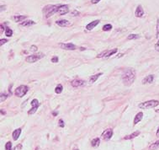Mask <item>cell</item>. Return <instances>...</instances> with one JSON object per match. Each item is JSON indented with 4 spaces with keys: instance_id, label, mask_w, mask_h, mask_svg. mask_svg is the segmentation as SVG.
I'll return each mask as SVG.
<instances>
[{
    "instance_id": "6da1fadb",
    "label": "cell",
    "mask_w": 159,
    "mask_h": 150,
    "mask_svg": "<svg viewBox=\"0 0 159 150\" xmlns=\"http://www.w3.org/2000/svg\"><path fill=\"white\" fill-rule=\"evenodd\" d=\"M136 79V70L134 68H127L122 74V81L125 86H130Z\"/></svg>"
},
{
    "instance_id": "7a4b0ae2",
    "label": "cell",
    "mask_w": 159,
    "mask_h": 150,
    "mask_svg": "<svg viewBox=\"0 0 159 150\" xmlns=\"http://www.w3.org/2000/svg\"><path fill=\"white\" fill-rule=\"evenodd\" d=\"M58 5H46L45 8H43V13L45 18H50L55 13H57Z\"/></svg>"
},
{
    "instance_id": "3957f363",
    "label": "cell",
    "mask_w": 159,
    "mask_h": 150,
    "mask_svg": "<svg viewBox=\"0 0 159 150\" xmlns=\"http://www.w3.org/2000/svg\"><path fill=\"white\" fill-rule=\"evenodd\" d=\"M159 105V101L156 100H148V101H145L142 102V103L139 104V108L141 109H145V110H147V109H151V108H155L156 106H158Z\"/></svg>"
},
{
    "instance_id": "277c9868",
    "label": "cell",
    "mask_w": 159,
    "mask_h": 150,
    "mask_svg": "<svg viewBox=\"0 0 159 150\" xmlns=\"http://www.w3.org/2000/svg\"><path fill=\"white\" fill-rule=\"evenodd\" d=\"M28 90H29V88H28V86H26V85H20V86H19V87H18L16 89H15V95H16L17 97H19V98H21V97H23L24 95H26V93L28 92Z\"/></svg>"
},
{
    "instance_id": "5b68a950",
    "label": "cell",
    "mask_w": 159,
    "mask_h": 150,
    "mask_svg": "<svg viewBox=\"0 0 159 150\" xmlns=\"http://www.w3.org/2000/svg\"><path fill=\"white\" fill-rule=\"evenodd\" d=\"M44 54L43 53H37V54H33V55H30V56H28L27 57L25 58V61L27 63H35V62L39 61L40 59L44 57Z\"/></svg>"
},
{
    "instance_id": "8992f818",
    "label": "cell",
    "mask_w": 159,
    "mask_h": 150,
    "mask_svg": "<svg viewBox=\"0 0 159 150\" xmlns=\"http://www.w3.org/2000/svg\"><path fill=\"white\" fill-rule=\"evenodd\" d=\"M31 105H32V108L30 109V110L28 111V114L29 115H32V114H35V112H36L37 109H38V107L40 106V103H39L38 100H36V99H35V100H33L32 101H31Z\"/></svg>"
},
{
    "instance_id": "52a82bcc",
    "label": "cell",
    "mask_w": 159,
    "mask_h": 150,
    "mask_svg": "<svg viewBox=\"0 0 159 150\" xmlns=\"http://www.w3.org/2000/svg\"><path fill=\"white\" fill-rule=\"evenodd\" d=\"M68 11H69V7H68V5L62 4V5H60V6L58 7L57 13L59 14L60 15H66V14L68 13Z\"/></svg>"
},
{
    "instance_id": "ba28073f",
    "label": "cell",
    "mask_w": 159,
    "mask_h": 150,
    "mask_svg": "<svg viewBox=\"0 0 159 150\" xmlns=\"http://www.w3.org/2000/svg\"><path fill=\"white\" fill-rule=\"evenodd\" d=\"M60 47L64 50L73 51L76 49V46L72 43H60Z\"/></svg>"
},
{
    "instance_id": "9c48e42d",
    "label": "cell",
    "mask_w": 159,
    "mask_h": 150,
    "mask_svg": "<svg viewBox=\"0 0 159 150\" xmlns=\"http://www.w3.org/2000/svg\"><path fill=\"white\" fill-rule=\"evenodd\" d=\"M113 136V131L112 129H106L105 132L102 133V138L105 141H108Z\"/></svg>"
},
{
    "instance_id": "30bf717a",
    "label": "cell",
    "mask_w": 159,
    "mask_h": 150,
    "mask_svg": "<svg viewBox=\"0 0 159 150\" xmlns=\"http://www.w3.org/2000/svg\"><path fill=\"white\" fill-rule=\"evenodd\" d=\"M72 87L74 88H78V87H83V86L85 85V82L83 80H80V79H75V80H72L71 82Z\"/></svg>"
},
{
    "instance_id": "8fae6325",
    "label": "cell",
    "mask_w": 159,
    "mask_h": 150,
    "mask_svg": "<svg viewBox=\"0 0 159 150\" xmlns=\"http://www.w3.org/2000/svg\"><path fill=\"white\" fill-rule=\"evenodd\" d=\"M56 24L59 25L60 27H68L71 25V23L67 19H59V20L56 21Z\"/></svg>"
},
{
    "instance_id": "7c38bea8",
    "label": "cell",
    "mask_w": 159,
    "mask_h": 150,
    "mask_svg": "<svg viewBox=\"0 0 159 150\" xmlns=\"http://www.w3.org/2000/svg\"><path fill=\"white\" fill-rule=\"evenodd\" d=\"M99 21H100L99 19H97V20L92 21L91 23H89L88 24H87V26H86V29H87L88 31H91V30H93V28H95L98 24H99Z\"/></svg>"
},
{
    "instance_id": "4fadbf2b",
    "label": "cell",
    "mask_w": 159,
    "mask_h": 150,
    "mask_svg": "<svg viewBox=\"0 0 159 150\" xmlns=\"http://www.w3.org/2000/svg\"><path fill=\"white\" fill-rule=\"evenodd\" d=\"M135 15L138 18H141V17L144 15V10H143L142 7L141 5H138L136 9V12H135Z\"/></svg>"
},
{
    "instance_id": "5bb4252c",
    "label": "cell",
    "mask_w": 159,
    "mask_h": 150,
    "mask_svg": "<svg viewBox=\"0 0 159 150\" xmlns=\"http://www.w3.org/2000/svg\"><path fill=\"white\" fill-rule=\"evenodd\" d=\"M153 79H154V75L151 74V75H147L144 79L142 80V84H151V83L153 82Z\"/></svg>"
},
{
    "instance_id": "9a60e30c",
    "label": "cell",
    "mask_w": 159,
    "mask_h": 150,
    "mask_svg": "<svg viewBox=\"0 0 159 150\" xmlns=\"http://www.w3.org/2000/svg\"><path fill=\"white\" fill-rule=\"evenodd\" d=\"M21 132H22V129L21 128H17V129H15V131L13 132V139L15 141L18 140V138L19 137V136H20L21 134Z\"/></svg>"
},
{
    "instance_id": "2e32d148",
    "label": "cell",
    "mask_w": 159,
    "mask_h": 150,
    "mask_svg": "<svg viewBox=\"0 0 159 150\" xmlns=\"http://www.w3.org/2000/svg\"><path fill=\"white\" fill-rule=\"evenodd\" d=\"M143 117V113L139 112L136 114V116H135V119H134V125H136L138 122H140Z\"/></svg>"
},
{
    "instance_id": "e0dca14e",
    "label": "cell",
    "mask_w": 159,
    "mask_h": 150,
    "mask_svg": "<svg viewBox=\"0 0 159 150\" xmlns=\"http://www.w3.org/2000/svg\"><path fill=\"white\" fill-rule=\"evenodd\" d=\"M139 134H140V132H139V131H136V132H133V133H131L130 135L125 136V137H124V139H125V140H130V139L135 138L136 137H137V136H138Z\"/></svg>"
},
{
    "instance_id": "ac0fdd59",
    "label": "cell",
    "mask_w": 159,
    "mask_h": 150,
    "mask_svg": "<svg viewBox=\"0 0 159 150\" xmlns=\"http://www.w3.org/2000/svg\"><path fill=\"white\" fill-rule=\"evenodd\" d=\"M27 19V16L26 15H16V16H14V19L15 20V22H21L24 19Z\"/></svg>"
},
{
    "instance_id": "d6986e66",
    "label": "cell",
    "mask_w": 159,
    "mask_h": 150,
    "mask_svg": "<svg viewBox=\"0 0 159 150\" xmlns=\"http://www.w3.org/2000/svg\"><path fill=\"white\" fill-rule=\"evenodd\" d=\"M91 144H92V146H93V148L98 147V145L100 144V139L98 138V137H96V138L93 139L92 142H91Z\"/></svg>"
},
{
    "instance_id": "ffe728a7",
    "label": "cell",
    "mask_w": 159,
    "mask_h": 150,
    "mask_svg": "<svg viewBox=\"0 0 159 150\" xmlns=\"http://www.w3.org/2000/svg\"><path fill=\"white\" fill-rule=\"evenodd\" d=\"M35 24V22L33 20H26L21 23L20 25L21 26H31V25H34Z\"/></svg>"
},
{
    "instance_id": "44dd1931",
    "label": "cell",
    "mask_w": 159,
    "mask_h": 150,
    "mask_svg": "<svg viewBox=\"0 0 159 150\" xmlns=\"http://www.w3.org/2000/svg\"><path fill=\"white\" fill-rule=\"evenodd\" d=\"M117 52H118L117 48H114V49H112V50L107 51V53H106V55H105V57H106V58L109 57V56H111L112 55H114V54H115Z\"/></svg>"
},
{
    "instance_id": "7402d4cb",
    "label": "cell",
    "mask_w": 159,
    "mask_h": 150,
    "mask_svg": "<svg viewBox=\"0 0 159 150\" xmlns=\"http://www.w3.org/2000/svg\"><path fill=\"white\" fill-rule=\"evenodd\" d=\"M159 149V140L157 141V142H153L152 144H151V145L149 146V149L150 150H156Z\"/></svg>"
},
{
    "instance_id": "603a6c76",
    "label": "cell",
    "mask_w": 159,
    "mask_h": 150,
    "mask_svg": "<svg viewBox=\"0 0 159 150\" xmlns=\"http://www.w3.org/2000/svg\"><path fill=\"white\" fill-rule=\"evenodd\" d=\"M100 75H102V73H97V74H95V75H92L91 77H90V82L91 83H94V82H96L97 80H98V79L99 78V76Z\"/></svg>"
},
{
    "instance_id": "cb8c5ba5",
    "label": "cell",
    "mask_w": 159,
    "mask_h": 150,
    "mask_svg": "<svg viewBox=\"0 0 159 150\" xmlns=\"http://www.w3.org/2000/svg\"><path fill=\"white\" fill-rule=\"evenodd\" d=\"M5 35H6V36H8V37H11L12 35H13V31H12L10 28L7 27L6 29H5Z\"/></svg>"
},
{
    "instance_id": "d4e9b609",
    "label": "cell",
    "mask_w": 159,
    "mask_h": 150,
    "mask_svg": "<svg viewBox=\"0 0 159 150\" xmlns=\"http://www.w3.org/2000/svg\"><path fill=\"white\" fill-rule=\"evenodd\" d=\"M62 89H63V87L61 84H57V86H56V89H55V92H56V94H61V91H62Z\"/></svg>"
},
{
    "instance_id": "484cf974",
    "label": "cell",
    "mask_w": 159,
    "mask_h": 150,
    "mask_svg": "<svg viewBox=\"0 0 159 150\" xmlns=\"http://www.w3.org/2000/svg\"><path fill=\"white\" fill-rule=\"evenodd\" d=\"M139 38H140V36L137 34H130L127 37L128 40H136V39H139Z\"/></svg>"
},
{
    "instance_id": "4316f807",
    "label": "cell",
    "mask_w": 159,
    "mask_h": 150,
    "mask_svg": "<svg viewBox=\"0 0 159 150\" xmlns=\"http://www.w3.org/2000/svg\"><path fill=\"white\" fill-rule=\"evenodd\" d=\"M112 29V25L109 24H105L103 27V31H110V30Z\"/></svg>"
},
{
    "instance_id": "83f0119b",
    "label": "cell",
    "mask_w": 159,
    "mask_h": 150,
    "mask_svg": "<svg viewBox=\"0 0 159 150\" xmlns=\"http://www.w3.org/2000/svg\"><path fill=\"white\" fill-rule=\"evenodd\" d=\"M5 149L6 150H12V143L10 142H8L5 145Z\"/></svg>"
},
{
    "instance_id": "f1b7e54d",
    "label": "cell",
    "mask_w": 159,
    "mask_h": 150,
    "mask_svg": "<svg viewBox=\"0 0 159 150\" xmlns=\"http://www.w3.org/2000/svg\"><path fill=\"white\" fill-rule=\"evenodd\" d=\"M8 95H6V94H2V95H1V98H0V100H1V102H3L5 100H6L7 98H8Z\"/></svg>"
},
{
    "instance_id": "f546056e",
    "label": "cell",
    "mask_w": 159,
    "mask_h": 150,
    "mask_svg": "<svg viewBox=\"0 0 159 150\" xmlns=\"http://www.w3.org/2000/svg\"><path fill=\"white\" fill-rule=\"evenodd\" d=\"M157 39L159 40V19H158V22H157Z\"/></svg>"
},
{
    "instance_id": "4dcf8cb0",
    "label": "cell",
    "mask_w": 159,
    "mask_h": 150,
    "mask_svg": "<svg viewBox=\"0 0 159 150\" xmlns=\"http://www.w3.org/2000/svg\"><path fill=\"white\" fill-rule=\"evenodd\" d=\"M106 53H107V51H105V52H102V53L98 54V55L97 56V57H98V58H100V57H104V56H105Z\"/></svg>"
},
{
    "instance_id": "1f68e13d",
    "label": "cell",
    "mask_w": 159,
    "mask_h": 150,
    "mask_svg": "<svg viewBox=\"0 0 159 150\" xmlns=\"http://www.w3.org/2000/svg\"><path fill=\"white\" fill-rule=\"evenodd\" d=\"M58 125H59L60 127H64V121H62V120H59V121H58Z\"/></svg>"
},
{
    "instance_id": "d6a6232c",
    "label": "cell",
    "mask_w": 159,
    "mask_h": 150,
    "mask_svg": "<svg viewBox=\"0 0 159 150\" xmlns=\"http://www.w3.org/2000/svg\"><path fill=\"white\" fill-rule=\"evenodd\" d=\"M7 42H8V40H7V39H1V40H0V45L3 46V45H4L5 43H7Z\"/></svg>"
},
{
    "instance_id": "836d02e7",
    "label": "cell",
    "mask_w": 159,
    "mask_h": 150,
    "mask_svg": "<svg viewBox=\"0 0 159 150\" xmlns=\"http://www.w3.org/2000/svg\"><path fill=\"white\" fill-rule=\"evenodd\" d=\"M52 63H57V62H58V57H57V56H52Z\"/></svg>"
},
{
    "instance_id": "e575fe53",
    "label": "cell",
    "mask_w": 159,
    "mask_h": 150,
    "mask_svg": "<svg viewBox=\"0 0 159 150\" xmlns=\"http://www.w3.org/2000/svg\"><path fill=\"white\" fill-rule=\"evenodd\" d=\"M155 50H156L157 52H159V40L156 43V45H155Z\"/></svg>"
},
{
    "instance_id": "d590c367",
    "label": "cell",
    "mask_w": 159,
    "mask_h": 150,
    "mask_svg": "<svg viewBox=\"0 0 159 150\" xmlns=\"http://www.w3.org/2000/svg\"><path fill=\"white\" fill-rule=\"evenodd\" d=\"M30 51H31V52H36V51H37V47H36V46H31Z\"/></svg>"
},
{
    "instance_id": "8d00e7d4",
    "label": "cell",
    "mask_w": 159,
    "mask_h": 150,
    "mask_svg": "<svg viewBox=\"0 0 159 150\" xmlns=\"http://www.w3.org/2000/svg\"><path fill=\"white\" fill-rule=\"evenodd\" d=\"M72 16H77V15H79V13L77 11H72Z\"/></svg>"
},
{
    "instance_id": "74e56055",
    "label": "cell",
    "mask_w": 159,
    "mask_h": 150,
    "mask_svg": "<svg viewBox=\"0 0 159 150\" xmlns=\"http://www.w3.org/2000/svg\"><path fill=\"white\" fill-rule=\"evenodd\" d=\"M99 1H101V0H91V3L93 4H95V3H98Z\"/></svg>"
},
{
    "instance_id": "f35d334b",
    "label": "cell",
    "mask_w": 159,
    "mask_h": 150,
    "mask_svg": "<svg viewBox=\"0 0 159 150\" xmlns=\"http://www.w3.org/2000/svg\"><path fill=\"white\" fill-rule=\"evenodd\" d=\"M3 31H4V27H3V24H1V26H0V31H1V33H3Z\"/></svg>"
},
{
    "instance_id": "ab89813d",
    "label": "cell",
    "mask_w": 159,
    "mask_h": 150,
    "mask_svg": "<svg viewBox=\"0 0 159 150\" xmlns=\"http://www.w3.org/2000/svg\"><path fill=\"white\" fill-rule=\"evenodd\" d=\"M5 8H6V6H5V5H2V6H1V12L3 11V10L5 9Z\"/></svg>"
},
{
    "instance_id": "60d3db41",
    "label": "cell",
    "mask_w": 159,
    "mask_h": 150,
    "mask_svg": "<svg viewBox=\"0 0 159 150\" xmlns=\"http://www.w3.org/2000/svg\"><path fill=\"white\" fill-rule=\"evenodd\" d=\"M57 114H58L57 111H53V112H52L53 116H57Z\"/></svg>"
},
{
    "instance_id": "b9f144b4",
    "label": "cell",
    "mask_w": 159,
    "mask_h": 150,
    "mask_svg": "<svg viewBox=\"0 0 159 150\" xmlns=\"http://www.w3.org/2000/svg\"><path fill=\"white\" fill-rule=\"evenodd\" d=\"M157 137H159V127H158V131H157Z\"/></svg>"
},
{
    "instance_id": "7bdbcfd3",
    "label": "cell",
    "mask_w": 159,
    "mask_h": 150,
    "mask_svg": "<svg viewBox=\"0 0 159 150\" xmlns=\"http://www.w3.org/2000/svg\"><path fill=\"white\" fill-rule=\"evenodd\" d=\"M156 112L157 113H159V109H158V110H156Z\"/></svg>"
},
{
    "instance_id": "ee69618b",
    "label": "cell",
    "mask_w": 159,
    "mask_h": 150,
    "mask_svg": "<svg viewBox=\"0 0 159 150\" xmlns=\"http://www.w3.org/2000/svg\"><path fill=\"white\" fill-rule=\"evenodd\" d=\"M73 150H79V149H77V148H76V149H74Z\"/></svg>"
}]
</instances>
